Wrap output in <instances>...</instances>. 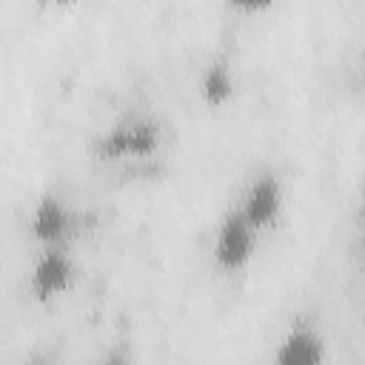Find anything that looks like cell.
<instances>
[{
    "label": "cell",
    "instance_id": "1",
    "mask_svg": "<svg viewBox=\"0 0 365 365\" xmlns=\"http://www.w3.org/2000/svg\"><path fill=\"white\" fill-rule=\"evenodd\" d=\"M257 240L259 234L251 228V222L240 214L237 205H231L217 231H214V245H211V254H214V262L222 268V271H240L248 265V259L254 257V248H257Z\"/></svg>",
    "mask_w": 365,
    "mask_h": 365
},
{
    "label": "cell",
    "instance_id": "2",
    "mask_svg": "<svg viewBox=\"0 0 365 365\" xmlns=\"http://www.w3.org/2000/svg\"><path fill=\"white\" fill-rule=\"evenodd\" d=\"M77 277V262L68 245H48L40 248L31 271H29V294L40 302L63 297Z\"/></svg>",
    "mask_w": 365,
    "mask_h": 365
},
{
    "label": "cell",
    "instance_id": "3",
    "mask_svg": "<svg viewBox=\"0 0 365 365\" xmlns=\"http://www.w3.org/2000/svg\"><path fill=\"white\" fill-rule=\"evenodd\" d=\"M240 208V214L251 222V228L257 234L268 231L271 225H277L282 205H285V191H282V180L274 171L259 174L254 182H248V188L242 191V197L234 202Z\"/></svg>",
    "mask_w": 365,
    "mask_h": 365
},
{
    "label": "cell",
    "instance_id": "4",
    "mask_svg": "<svg viewBox=\"0 0 365 365\" xmlns=\"http://www.w3.org/2000/svg\"><path fill=\"white\" fill-rule=\"evenodd\" d=\"M71 208L63 197L57 194H43L34 208H31V217H29V231L31 237L48 248V245H66L68 234H71Z\"/></svg>",
    "mask_w": 365,
    "mask_h": 365
},
{
    "label": "cell",
    "instance_id": "5",
    "mask_svg": "<svg viewBox=\"0 0 365 365\" xmlns=\"http://www.w3.org/2000/svg\"><path fill=\"white\" fill-rule=\"evenodd\" d=\"M322 362H325L322 334L311 322L294 319L277 342L274 365H322Z\"/></svg>",
    "mask_w": 365,
    "mask_h": 365
},
{
    "label": "cell",
    "instance_id": "6",
    "mask_svg": "<svg viewBox=\"0 0 365 365\" xmlns=\"http://www.w3.org/2000/svg\"><path fill=\"white\" fill-rule=\"evenodd\" d=\"M160 137L154 123L148 120H125L117 123L108 134L100 137V154L114 160V157H148L157 148Z\"/></svg>",
    "mask_w": 365,
    "mask_h": 365
},
{
    "label": "cell",
    "instance_id": "7",
    "mask_svg": "<svg viewBox=\"0 0 365 365\" xmlns=\"http://www.w3.org/2000/svg\"><path fill=\"white\" fill-rule=\"evenodd\" d=\"M202 94L208 97V100H225L228 94H231V74H228V68L225 66H211L208 71H205V80H202Z\"/></svg>",
    "mask_w": 365,
    "mask_h": 365
},
{
    "label": "cell",
    "instance_id": "8",
    "mask_svg": "<svg viewBox=\"0 0 365 365\" xmlns=\"http://www.w3.org/2000/svg\"><path fill=\"white\" fill-rule=\"evenodd\" d=\"M100 365H131V356H128V348H114L103 356Z\"/></svg>",
    "mask_w": 365,
    "mask_h": 365
},
{
    "label": "cell",
    "instance_id": "9",
    "mask_svg": "<svg viewBox=\"0 0 365 365\" xmlns=\"http://www.w3.org/2000/svg\"><path fill=\"white\" fill-rule=\"evenodd\" d=\"M26 365H51V362H48L46 356H34V359H29Z\"/></svg>",
    "mask_w": 365,
    "mask_h": 365
}]
</instances>
